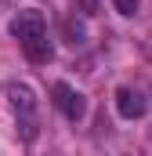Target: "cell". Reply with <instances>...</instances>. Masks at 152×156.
Masks as SVG:
<instances>
[{
  "label": "cell",
  "mask_w": 152,
  "mask_h": 156,
  "mask_svg": "<svg viewBox=\"0 0 152 156\" xmlns=\"http://www.w3.org/2000/svg\"><path fill=\"white\" fill-rule=\"evenodd\" d=\"M7 29H11V37L22 44V51H26V58L33 66L51 62V40H47V26H43L40 11H18Z\"/></svg>",
  "instance_id": "obj_1"
},
{
  "label": "cell",
  "mask_w": 152,
  "mask_h": 156,
  "mask_svg": "<svg viewBox=\"0 0 152 156\" xmlns=\"http://www.w3.org/2000/svg\"><path fill=\"white\" fill-rule=\"evenodd\" d=\"M7 102H11L15 120L22 127V138L33 142L36 138V98H33V91L26 83H7Z\"/></svg>",
  "instance_id": "obj_2"
},
{
  "label": "cell",
  "mask_w": 152,
  "mask_h": 156,
  "mask_svg": "<svg viewBox=\"0 0 152 156\" xmlns=\"http://www.w3.org/2000/svg\"><path fill=\"white\" fill-rule=\"evenodd\" d=\"M51 94H54V105H58V113H62L65 120L76 123V120L87 116V98H83L76 87H69V83L58 80V83H51Z\"/></svg>",
  "instance_id": "obj_3"
},
{
  "label": "cell",
  "mask_w": 152,
  "mask_h": 156,
  "mask_svg": "<svg viewBox=\"0 0 152 156\" xmlns=\"http://www.w3.org/2000/svg\"><path fill=\"white\" fill-rule=\"evenodd\" d=\"M116 113L123 120H138L145 113V94H141L138 87H119V91H116Z\"/></svg>",
  "instance_id": "obj_4"
},
{
  "label": "cell",
  "mask_w": 152,
  "mask_h": 156,
  "mask_svg": "<svg viewBox=\"0 0 152 156\" xmlns=\"http://www.w3.org/2000/svg\"><path fill=\"white\" fill-rule=\"evenodd\" d=\"M112 4H116L119 15H134V11H138V0H112Z\"/></svg>",
  "instance_id": "obj_5"
}]
</instances>
